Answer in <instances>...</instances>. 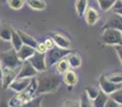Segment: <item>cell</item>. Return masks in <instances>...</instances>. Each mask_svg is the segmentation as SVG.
<instances>
[{"mask_svg": "<svg viewBox=\"0 0 122 107\" xmlns=\"http://www.w3.org/2000/svg\"><path fill=\"white\" fill-rule=\"evenodd\" d=\"M55 67H56V73H57L58 75H63V74L66 73V72L71 69L66 57H65V58H62L61 60L58 61V62L56 63Z\"/></svg>", "mask_w": 122, "mask_h": 107, "instance_id": "18", "label": "cell"}, {"mask_svg": "<svg viewBox=\"0 0 122 107\" xmlns=\"http://www.w3.org/2000/svg\"><path fill=\"white\" fill-rule=\"evenodd\" d=\"M36 53H40V54H46L47 49H46V47H45L44 43H38V45H36Z\"/></svg>", "mask_w": 122, "mask_h": 107, "instance_id": "34", "label": "cell"}, {"mask_svg": "<svg viewBox=\"0 0 122 107\" xmlns=\"http://www.w3.org/2000/svg\"><path fill=\"white\" fill-rule=\"evenodd\" d=\"M97 1L99 3L100 9L102 11H104V12H107V11L112 10L114 8L117 0H97Z\"/></svg>", "mask_w": 122, "mask_h": 107, "instance_id": "24", "label": "cell"}, {"mask_svg": "<svg viewBox=\"0 0 122 107\" xmlns=\"http://www.w3.org/2000/svg\"><path fill=\"white\" fill-rule=\"evenodd\" d=\"M43 100V95H39V97H34L33 100L29 101L28 103L24 104V105L19 106V107H41V102Z\"/></svg>", "mask_w": 122, "mask_h": 107, "instance_id": "27", "label": "cell"}, {"mask_svg": "<svg viewBox=\"0 0 122 107\" xmlns=\"http://www.w3.org/2000/svg\"><path fill=\"white\" fill-rule=\"evenodd\" d=\"M6 1H8V0H0V3H1V4L6 3Z\"/></svg>", "mask_w": 122, "mask_h": 107, "instance_id": "39", "label": "cell"}, {"mask_svg": "<svg viewBox=\"0 0 122 107\" xmlns=\"http://www.w3.org/2000/svg\"><path fill=\"white\" fill-rule=\"evenodd\" d=\"M102 41L106 45H112L115 47L120 46V45H122V32L114 29L103 30Z\"/></svg>", "mask_w": 122, "mask_h": 107, "instance_id": "5", "label": "cell"}, {"mask_svg": "<svg viewBox=\"0 0 122 107\" xmlns=\"http://www.w3.org/2000/svg\"><path fill=\"white\" fill-rule=\"evenodd\" d=\"M69 54H71L70 49H62L60 47H54L51 51H47L45 54V61H46V66L47 69L56 65V63L62 58H65Z\"/></svg>", "mask_w": 122, "mask_h": 107, "instance_id": "4", "label": "cell"}, {"mask_svg": "<svg viewBox=\"0 0 122 107\" xmlns=\"http://www.w3.org/2000/svg\"><path fill=\"white\" fill-rule=\"evenodd\" d=\"M44 45H45L47 51H51V49H53L54 47H56L55 42H54V40L51 38H47L46 40L44 41Z\"/></svg>", "mask_w": 122, "mask_h": 107, "instance_id": "32", "label": "cell"}, {"mask_svg": "<svg viewBox=\"0 0 122 107\" xmlns=\"http://www.w3.org/2000/svg\"><path fill=\"white\" fill-rule=\"evenodd\" d=\"M85 93L87 94L88 99L90 100L91 102H92L93 100H94L95 97L99 95L100 90L97 88H95V87H87V88L85 89Z\"/></svg>", "mask_w": 122, "mask_h": 107, "instance_id": "25", "label": "cell"}, {"mask_svg": "<svg viewBox=\"0 0 122 107\" xmlns=\"http://www.w3.org/2000/svg\"><path fill=\"white\" fill-rule=\"evenodd\" d=\"M17 53V57L18 59L20 60V62H24V61H28L34 54H36V48L33 47H30V46H27V45H23L20 47Z\"/></svg>", "mask_w": 122, "mask_h": 107, "instance_id": "14", "label": "cell"}, {"mask_svg": "<svg viewBox=\"0 0 122 107\" xmlns=\"http://www.w3.org/2000/svg\"><path fill=\"white\" fill-rule=\"evenodd\" d=\"M36 82H38L36 95H43L45 93L55 92L63 80L57 73L45 71L41 74H38Z\"/></svg>", "mask_w": 122, "mask_h": 107, "instance_id": "1", "label": "cell"}, {"mask_svg": "<svg viewBox=\"0 0 122 107\" xmlns=\"http://www.w3.org/2000/svg\"><path fill=\"white\" fill-rule=\"evenodd\" d=\"M17 72L16 70H11L6 69V67H2V89H8L10 88L11 84L17 78Z\"/></svg>", "mask_w": 122, "mask_h": 107, "instance_id": "9", "label": "cell"}, {"mask_svg": "<svg viewBox=\"0 0 122 107\" xmlns=\"http://www.w3.org/2000/svg\"><path fill=\"white\" fill-rule=\"evenodd\" d=\"M84 16H85V20H86L87 25H89V26L95 25V24L100 20V18H101L100 13L93 8L87 9L86 12H85V14H84Z\"/></svg>", "mask_w": 122, "mask_h": 107, "instance_id": "12", "label": "cell"}, {"mask_svg": "<svg viewBox=\"0 0 122 107\" xmlns=\"http://www.w3.org/2000/svg\"><path fill=\"white\" fill-rule=\"evenodd\" d=\"M106 77L108 78V80H110L112 82H114V84H116V85H119L122 82V73H119V72L109 74V75L106 76Z\"/></svg>", "mask_w": 122, "mask_h": 107, "instance_id": "29", "label": "cell"}, {"mask_svg": "<svg viewBox=\"0 0 122 107\" xmlns=\"http://www.w3.org/2000/svg\"><path fill=\"white\" fill-rule=\"evenodd\" d=\"M66 59L69 61V64L71 69H78L81 65V57L78 54L71 53L66 56Z\"/></svg>", "mask_w": 122, "mask_h": 107, "instance_id": "17", "label": "cell"}, {"mask_svg": "<svg viewBox=\"0 0 122 107\" xmlns=\"http://www.w3.org/2000/svg\"><path fill=\"white\" fill-rule=\"evenodd\" d=\"M30 82H31V78H16V79L11 84L10 89L14 90L15 92H17V93L23 92V91L26 90L27 87L29 86Z\"/></svg>", "mask_w": 122, "mask_h": 107, "instance_id": "13", "label": "cell"}, {"mask_svg": "<svg viewBox=\"0 0 122 107\" xmlns=\"http://www.w3.org/2000/svg\"><path fill=\"white\" fill-rule=\"evenodd\" d=\"M79 106L80 107H93L91 101L88 99L86 93H82L80 95V100H79Z\"/></svg>", "mask_w": 122, "mask_h": 107, "instance_id": "30", "label": "cell"}, {"mask_svg": "<svg viewBox=\"0 0 122 107\" xmlns=\"http://www.w3.org/2000/svg\"><path fill=\"white\" fill-rule=\"evenodd\" d=\"M26 1L32 10L43 11L46 9V2L44 0H26Z\"/></svg>", "mask_w": 122, "mask_h": 107, "instance_id": "21", "label": "cell"}, {"mask_svg": "<svg viewBox=\"0 0 122 107\" xmlns=\"http://www.w3.org/2000/svg\"><path fill=\"white\" fill-rule=\"evenodd\" d=\"M6 3L12 10H20L25 4V0H8Z\"/></svg>", "mask_w": 122, "mask_h": 107, "instance_id": "26", "label": "cell"}, {"mask_svg": "<svg viewBox=\"0 0 122 107\" xmlns=\"http://www.w3.org/2000/svg\"><path fill=\"white\" fill-rule=\"evenodd\" d=\"M106 29H114L122 32V16L117 13H112L110 16H108L107 20L103 26V30Z\"/></svg>", "mask_w": 122, "mask_h": 107, "instance_id": "7", "label": "cell"}, {"mask_svg": "<svg viewBox=\"0 0 122 107\" xmlns=\"http://www.w3.org/2000/svg\"><path fill=\"white\" fill-rule=\"evenodd\" d=\"M62 80L66 86L69 87H74L78 82V76L76 74V72L74 70H71L70 69L66 73L63 74V77H62Z\"/></svg>", "mask_w": 122, "mask_h": 107, "instance_id": "15", "label": "cell"}, {"mask_svg": "<svg viewBox=\"0 0 122 107\" xmlns=\"http://www.w3.org/2000/svg\"><path fill=\"white\" fill-rule=\"evenodd\" d=\"M38 76V72L36 71L31 63L29 61H24L21 62L20 69L17 74V78H33Z\"/></svg>", "mask_w": 122, "mask_h": 107, "instance_id": "8", "label": "cell"}, {"mask_svg": "<svg viewBox=\"0 0 122 107\" xmlns=\"http://www.w3.org/2000/svg\"><path fill=\"white\" fill-rule=\"evenodd\" d=\"M99 85L100 88H101V91L104 92L105 94L110 95L112 93H114L116 90H118V85L112 82L110 80H108V78L106 77L105 75H101L99 78Z\"/></svg>", "mask_w": 122, "mask_h": 107, "instance_id": "10", "label": "cell"}, {"mask_svg": "<svg viewBox=\"0 0 122 107\" xmlns=\"http://www.w3.org/2000/svg\"><path fill=\"white\" fill-rule=\"evenodd\" d=\"M62 107H80L79 106V102L75 101V100H66L63 103Z\"/></svg>", "mask_w": 122, "mask_h": 107, "instance_id": "31", "label": "cell"}, {"mask_svg": "<svg viewBox=\"0 0 122 107\" xmlns=\"http://www.w3.org/2000/svg\"><path fill=\"white\" fill-rule=\"evenodd\" d=\"M105 107H121V106L119 105V104H117L115 101H112V100L109 97V100L107 101V103H106Z\"/></svg>", "mask_w": 122, "mask_h": 107, "instance_id": "35", "label": "cell"}, {"mask_svg": "<svg viewBox=\"0 0 122 107\" xmlns=\"http://www.w3.org/2000/svg\"><path fill=\"white\" fill-rule=\"evenodd\" d=\"M119 1H120V2H121V3H122V0H119Z\"/></svg>", "mask_w": 122, "mask_h": 107, "instance_id": "40", "label": "cell"}, {"mask_svg": "<svg viewBox=\"0 0 122 107\" xmlns=\"http://www.w3.org/2000/svg\"><path fill=\"white\" fill-rule=\"evenodd\" d=\"M108 100H109V95H107V94H105L104 92L100 91L99 95H97V97H95L92 102H91V103H92L93 107H105Z\"/></svg>", "mask_w": 122, "mask_h": 107, "instance_id": "20", "label": "cell"}, {"mask_svg": "<svg viewBox=\"0 0 122 107\" xmlns=\"http://www.w3.org/2000/svg\"><path fill=\"white\" fill-rule=\"evenodd\" d=\"M115 49H116L117 55H118L119 60H120V63L122 65V45H120V46H116V47H115Z\"/></svg>", "mask_w": 122, "mask_h": 107, "instance_id": "36", "label": "cell"}, {"mask_svg": "<svg viewBox=\"0 0 122 107\" xmlns=\"http://www.w3.org/2000/svg\"><path fill=\"white\" fill-rule=\"evenodd\" d=\"M0 62L2 64V67L11 70H16L17 67L21 65L20 60L17 57V53L14 49H10L8 51L0 54Z\"/></svg>", "mask_w": 122, "mask_h": 107, "instance_id": "3", "label": "cell"}, {"mask_svg": "<svg viewBox=\"0 0 122 107\" xmlns=\"http://www.w3.org/2000/svg\"><path fill=\"white\" fill-rule=\"evenodd\" d=\"M12 32H13L12 27L4 24V25H2L0 27V39L2 41H5V42H10L11 38H12Z\"/></svg>", "mask_w": 122, "mask_h": 107, "instance_id": "19", "label": "cell"}, {"mask_svg": "<svg viewBox=\"0 0 122 107\" xmlns=\"http://www.w3.org/2000/svg\"><path fill=\"white\" fill-rule=\"evenodd\" d=\"M88 0H76L75 2V9H76V12L79 16H84L85 12L88 8Z\"/></svg>", "mask_w": 122, "mask_h": 107, "instance_id": "23", "label": "cell"}, {"mask_svg": "<svg viewBox=\"0 0 122 107\" xmlns=\"http://www.w3.org/2000/svg\"><path fill=\"white\" fill-rule=\"evenodd\" d=\"M36 89H38V82H36V77H33L31 78V82L26 90L17 93L10 100L9 102L10 107H19L33 100L34 97H36Z\"/></svg>", "mask_w": 122, "mask_h": 107, "instance_id": "2", "label": "cell"}, {"mask_svg": "<svg viewBox=\"0 0 122 107\" xmlns=\"http://www.w3.org/2000/svg\"><path fill=\"white\" fill-rule=\"evenodd\" d=\"M17 33H18L19 36H20L21 42H23L24 45H27V46L33 47V48H36V45H38V42H36V39L32 38L30 34L26 33L25 31H21V30H18V31H17Z\"/></svg>", "mask_w": 122, "mask_h": 107, "instance_id": "16", "label": "cell"}, {"mask_svg": "<svg viewBox=\"0 0 122 107\" xmlns=\"http://www.w3.org/2000/svg\"><path fill=\"white\" fill-rule=\"evenodd\" d=\"M2 78V64L1 62H0V79Z\"/></svg>", "mask_w": 122, "mask_h": 107, "instance_id": "38", "label": "cell"}, {"mask_svg": "<svg viewBox=\"0 0 122 107\" xmlns=\"http://www.w3.org/2000/svg\"><path fill=\"white\" fill-rule=\"evenodd\" d=\"M112 11H114V13H117V14H119L120 16H122V3L119 0L116 1L114 8H112Z\"/></svg>", "mask_w": 122, "mask_h": 107, "instance_id": "33", "label": "cell"}, {"mask_svg": "<svg viewBox=\"0 0 122 107\" xmlns=\"http://www.w3.org/2000/svg\"><path fill=\"white\" fill-rule=\"evenodd\" d=\"M109 97L122 107V88H119L118 90H116L114 93H112V94L109 95Z\"/></svg>", "mask_w": 122, "mask_h": 107, "instance_id": "28", "label": "cell"}, {"mask_svg": "<svg viewBox=\"0 0 122 107\" xmlns=\"http://www.w3.org/2000/svg\"><path fill=\"white\" fill-rule=\"evenodd\" d=\"M51 38L54 40V42H55L57 47H60L62 49H69L70 46H71V41L62 33H59V32L51 33Z\"/></svg>", "mask_w": 122, "mask_h": 107, "instance_id": "11", "label": "cell"}, {"mask_svg": "<svg viewBox=\"0 0 122 107\" xmlns=\"http://www.w3.org/2000/svg\"><path fill=\"white\" fill-rule=\"evenodd\" d=\"M28 61L31 63V65L36 69V71L38 73H43L47 70L46 61H45V54H40L36 51V54Z\"/></svg>", "mask_w": 122, "mask_h": 107, "instance_id": "6", "label": "cell"}, {"mask_svg": "<svg viewBox=\"0 0 122 107\" xmlns=\"http://www.w3.org/2000/svg\"><path fill=\"white\" fill-rule=\"evenodd\" d=\"M11 43H12V46H13V49L15 51H18L20 49V47L23 46V42H21V39L19 36V34L17 33V31L13 30L12 32V38H11Z\"/></svg>", "mask_w": 122, "mask_h": 107, "instance_id": "22", "label": "cell"}, {"mask_svg": "<svg viewBox=\"0 0 122 107\" xmlns=\"http://www.w3.org/2000/svg\"><path fill=\"white\" fill-rule=\"evenodd\" d=\"M0 107H10V105H9V102L6 101L4 97H2V99L0 100Z\"/></svg>", "mask_w": 122, "mask_h": 107, "instance_id": "37", "label": "cell"}]
</instances>
